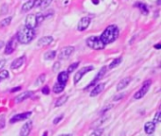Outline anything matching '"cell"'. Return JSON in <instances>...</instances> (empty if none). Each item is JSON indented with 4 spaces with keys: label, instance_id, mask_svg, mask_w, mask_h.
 <instances>
[{
    "label": "cell",
    "instance_id": "cell-15",
    "mask_svg": "<svg viewBox=\"0 0 161 136\" xmlns=\"http://www.w3.org/2000/svg\"><path fill=\"white\" fill-rule=\"evenodd\" d=\"M33 92L32 91H26L24 92V93L20 94L18 97H15V101L17 102V103H21V102H23L24 100L27 99V98H29L30 97L33 96Z\"/></svg>",
    "mask_w": 161,
    "mask_h": 136
},
{
    "label": "cell",
    "instance_id": "cell-19",
    "mask_svg": "<svg viewBox=\"0 0 161 136\" xmlns=\"http://www.w3.org/2000/svg\"><path fill=\"white\" fill-rule=\"evenodd\" d=\"M135 7H137L140 12L142 13L143 15H147L149 13V9H148V7H147L146 4H144V3H141V2H137L136 4H135Z\"/></svg>",
    "mask_w": 161,
    "mask_h": 136
},
{
    "label": "cell",
    "instance_id": "cell-33",
    "mask_svg": "<svg viewBox=\"0 0 161 136\" xmlns=\"http://www.w3.org/2000/svg\"><path fill=\"white\" fill-rule=\"evenodd\" d=\"M45 19V17L43 14V13H38L36 15V20H37V23L38 24H41L43 22V20Z\"/></svg>",
    "mask_w": 161,
    "mask_h": 136
},
{
    "label": "cell",
    "instance_id": "cell-32",
    "mask_svg": "<svg viewBox=\"0 0 161 136\" xmlns=\"http://www.w3.org/2000/svg\"><path fill=\"white\" fill-rule=\"evenodd\" d=\"M112 107H113V105H111V104H109V105H106V106L102 109V110L100 111V114L101 115H103V114H105L106 113H107V112H108L109 110H110V109H112Z\"/></svg>",
    "mask_w": 161,
    "mask_h": 136
},
{
    "label": "cell",
    "instance_id": "cell-25",
    "mask_svg": "<svg viewBox=\"0 0 161 136\" xmlns=\"http://www.w3.org/2000/svg\"><path fill=\"white\" fill-rule=\"evenodd\" d=\"M57 55V52L54 50H50V51H47L46 53H44L43 55V59L45 61H51V60H54L55 58H56Z\"/></svg>",
    "mask_w": 161,
    "mask_h": 136
},
{
    "label": "cell",
    "instance_id": "cell-29",
    "mask_svg": "<svg viewBox=\"0 0 161 136\" xmlns=\"http://www.w3.org/2000/svg\"><path fill=\"white\" fill-rule=\"evenodd\" d=\"M45 78H46L45 77V74H42L41 76H39V78H38V79L36 80V82H35L36 86H39V85L43 84L44 82V80H45Z\"/></svg>",
    "mask_w": 161,
    "mask_h": 136
},
{
    "label": "cell",
    "instance_id": "cell-20",
    "mask_svg": "<svg viewBox=\"0 0 161 136\" xmlns=\"http://www.w3.org/2000/svg\"><path fill=\"white\" fill-rule=\"evenodd\" d=\"M144 131L147 134H152L156 131V124L154 122H147L144 125Z\"/></svg>",
    "mask_w": 161,
    "mask_h": 136
},
{
    "label": "cell",
    "instance_id": "cell-40",
    "mask_svg": "<svg viewBox=\"0 0 161 136\" xmlns=\"http://www.w3.org/2000/svg\"><path fill=\"white\" fill-rule=\"evenodd\" d=\"M63 118V114H60V116H57L54 119V121H53V123L54 124H57V123H60V121H61V119Z\"/></svg>",
    "mask_w": 161,
    "mask_h": 136
},
{
    "label": "cell",
    "instance_id": "cell-12",
    "mask_svg": "<svg viewBox=\"0 0 161 136\" xmlns=\"http://www.w3.org/2000/svg\"><path fill=\"white\" fill-rule=\"evenodd\" d=\"M26 28H29L31 29H34L38 26L37 20H36V15L35 14H28L26 18Z\"/></svg>",
    "mask_w": 161,
    "mask_h": 136
},
{
    "label": "cell",
    "instance_id": "cell-9",
    "mask_svg": "<svg viewBox=\"0 0 161 136\" xmlns=\"http://www.w3.org/2000/svg\"><path fill=\"white\" fill-rule=\"evenodd\" d=\"M107 70H108V67H107V66H103V67L101 68V70L99 71V72H98V74L96 75V77L94 78V80H92L90 84H89V85H88V86H87L86 88H85V90H88V89H90V88H91V86H93V85H95V84H96V82H97V81H99V80H100L102 79V78L104 77V75H105L106 73H107Z\"/></svg>",
    "mask_w": 161,
    "mask_h": 136
},
{
    "label": "cell",
    "instance_id": "cell-28",
    "mask_svg": "<svg viewBox=\"0 0 161 136\" xmlns=\"http://www.w3.org/2000/svg\"><path fill=\"white\" fill-rule=\"evenodd\" d=\"M80 64L79 62H76V63H72L71 65H69V67H68V69H67V73L68 74H70V73H73L74 71L76 69V68L78 67V65Z\"/></svg>",
    "mask_w": 161,
    "mask_h": 136
},
{
    "label": "cell",
    "instance_id": "cell-24",
    "mask_svg": "<svg viewBox=\"0 0 161 136\" xmlns=\"http://www.w3.org/2000/svg\"><path fill=\"white\" fill-rule=\"evenodd\" d=\"M68 100V96L66 95H64V96L59 97L57 99L55 102V106L56 107H60V106H63V104H65Z\"/></svg>",
    "mask_w": 161,
    "mask_h": 136
},
{
    "label": "cell",
    "instance_id": "cell-10",
    "mask_svg": "<svg viewBox=\"0 0 161 136\" xmlns=\"http://www.w3.org/2000/svg\"><path fill=\"white\" fill-rule=\"evenodd\" d=\"M91 24V18L89 16H85L80 19V21L77 24V30L78 31H84L85 29L89 28Z\"/></svg>",
    "mask_w": 161,
    "mask_h": 136
},
{
    "label": "cell",
    "instance_id": "cell-1",
    "mask_svg": "<svg viewBox=\"0 0 161 136\" xmlns=\"http://www.w3.org/2000/svg\"><path fill=\"white\" fill-rule=\"evenodd\" d=\"M119 35H120V30L118 29V27L116 25H110L106 28L104 32L101 34L100 39L105 45H108V44L115 42L119 38Z\"/></svg>",
    "mask_w": 161,
    "mask_h": 136
},
{
    "label": "cell",
    "instance_id": "cell-44",
    "mask_svg": "<svg viewBox=\"0 0 161 136\" xmlns=\"http://www.w3.org/2000/svg\"><path fill=\"white\" fill-rule=\"evenodd\" d=\"M154 47H155L156 49H160L161 48V45H160V44H156V46H154Z\"/></svg>",
    "mask_w": 161,
    "mask_h": 136
},
{
    "label": "cell",
    "instance_id": "cell-8",
    "mask_svg": "<svg viewBox=\"0 0 161 136\" xmlns=\"http://www.w3.org/2000/svg\"><path fill=\"white\" fill-rule=\"evenodd\" d=\"M31 112H26V113H22V114H17L15 115H13V116L11 118V122L12 124H14L16 122H20V121H23V120H26V119L28 118L30 115H31Z\"/></svg>",
    "mask_w": 161,
    "mask_h": 136
},
{
    "label": "cell",
    "instance_id": "cell-41",
    "mask_svg": "<svg viewBox=\"0 0 161 136\" xmlns=\"http://www.w3.org/2000/svg\"><path fill=\"white\" fill-rule=\"evenodd\" d=\"M60 64L59 62L55 63L54 65H53V71H54V72H56V71L59 70V69H60Z\"/></svg>",
    "mask_w": 161,
    "mask_h": 136
},
{
    "label": "cell",
    "instance_id": "cell-35",
    "mask_svg": "<svg viewBox=\"0 0 161 136\" xmlns=\"http://www.w3.org/2000/svg\"><path fill=\"white\" fill-rule=\"evenodd\" d=\"M53 0H43V2H42V9H46L47 7H49L50 4L52 3Z\"/></svg>",
    "mask_w": 161,
    "mask_h": 136
},
{
    "label": "cell",
    "instance_id": "cell-16",
    "mask_svg": "<svg viewBox=\"0 0 161 136\" xmlns=\"http://www.w3.org/2000/svg\"><path fill=\"white\" fill-rule=\"evenodd\" d=\"M53 37L52 36H44L42 37L39 41H38L37 45L39 46H49L51 43L53 42Z\"/></svg>",
    "mask_w": 161,
    "mask_h": 136
},
{
    "label": "cell",
    "instance_id": "cell-11",
    "mask_svg": "<svg viewBox=\"0 0 161 136\" xmlns=\"http://www.w3.org/2000/svg\"><path fill=\"white\" fill-rule=\"evenodd\" d=\"M33 127V122L32 121H27L26 122V124H24L21 128V131H20V136H28L29 133L31 132Z\"/></svg>",
    "mask_w": 161,
    "mask_h": 136
},
{
    "label": "cell",
    "instance_id": "cell-27",
    "mask_svg": "<svg viewBox=\"0 0 161 136\" xmlns=\"http://www.w3.org/2000/svg\"><path fill=\"white\" fill-rule=\"evenodd\" d=\"M12 17H7V18L3 19L0 22V28H6V27L9 26L12 23Z\"/></svg>",
    "mask_w": 161,
    "mask_h": 136
},
{
    "label": "cell",
    "instance_id": "cell-22",
    "mask_svg": "<svg viewBox=\"0 0 161 136\" xmlns=\"http://www.w3.org/2000/svg\"><path fill=\"white\" fill-rule=\"evenodd\" d=\"M108 117V116H104V117H101V118H99L97 119L96 121H93V123H92L91 126H90V128L91 129H98V128H100V126L104 123V122L107 120Z\"/></svg>",
    "mask_w": 161,
    "mask_h": 136
},
{
    "label": "cell",
    "instance_id": "cell-37",
    "mask_svg": "<svg viewBox=\"0 0 161 136\" xmlns=\"http://www.w3.org/2000/svg\"><path fill=\"white\" fill-rule=\"evenodd\" d=\"M42 93L43 95H45V96H46V95H49L50 94V89H49V87L47 86V85H46V86H44L43 89H42Z\"/></svg>",
    "mask_w": 161,
    "mask_h": 136
},
{
    "label": "cell",
    "instance_id": "cell-49",
    "mask_svg": "<svg viewBox=\"0 0 161 136\" xmlns=\"http://www.w3.org/2000/svg\"><path fill=\"white\" fill-rule=\"evenodd\" d=\"M149 136H153V135H151V134H150V135H149Z\"/></svg>",
    "mask_w": 161,
    "mask_h": 136
},
{
    "label": "cell",
    "instance_id": "cell-36",
    "mask_svg": "<svg viewBox=\"0 0 161 136\" xmlns=\"http://www.w3.org/2000/svg\"><path fill=\"white\" fill-rule=\"evenodd\" d=\"M5 125H6L5 116H3V115H0V130L4 129L5 128Z\"/></svg>",
    "mask_w": 161,
    "mask_h": 136
},
{
    "label": "cell",
    "instance_id": "cell-3",
    "mask_svg": "<svg viewBox=\"0 0 161 136\" xmlns=\"http://www.w3.org/2000/svg\"><path fill=\"white\" fill-rule=\"evenodd\" d=\"M87 46L91 49L94 50H102L105 48L106 45L102 42V40L100 39V37L97 36H91L89 37L86 41Z\"/></svg>",
    "mask_w": 161,
    "mask_h": 136
},
{
    "label": "cell",
    "instance_id": "cell-18",
    "mask_svg": "<svg viewBox=\"0 0 161 136\" xmlns=\"http://www.w3.org/2000/svg\"><path fill=\"white\" fill-rule=\"evenodd\" d=\"M69 80V74L67 73V71H62L57 76V82L62 83V84H66V82Z\"/></svg>",
    "mask_w": 161,
    "mask_h": 136
},
{
    "label": "cell",
    "instance_id": "cell-48",
    "mask_svg": "<svg viewBox=\"0 0 161 136\" xmlns=\"http://www.w3.org/2000/svg\"><path fill=\"white\" fill-rule=\"evenodd\" d=\"M47 134H48V132H47V131H44V133H43V136H47Z\"/></svg>",
    "mask_w": 161,
    "mask_h": 136
},
{
    "label": "cell",
    "instance_id": "cell-23",
    "mask_svg": "<svg viewBox=\"0 0 161 136\" xmlns=\"http://www.w3.org/2000/svg\"><path fill=\"white\" fill-rule=\"evenodd\" d=\"M65 86H66V84H62V83H60V82H57L56 84L53 86V92L55 94H60L61 92H63V90L65 89Z\"/></svg>",
    "mask_w": 161,
    "mask_h": 136
},
{
    "label": "cell",
    "instance_id": "cell-43",
    "mask_svg": "<svg viewBox=\"0 0 161 136\" xmlns=\"http://www.w3.org/2000/svg\"><path fill=\"white\" fill-rule=\"evenodd\" d=\"M20 90H21V86H17V87L12 88V89L11 90V93H15V92L20 91Z\"/></svg>",
    "mask_w": 161,
    "mask_h": 136
},
{
    "label": "cell",
    "instance_id": "cell-50",
    "mask_svg": "<svg viewBox=\"0 0 161 136\" xmlns=\"http://www.w3.org/2000/svg\"><path fill=\"white\" fill-rule=\"evenodd\" d=\"M0 81H1V79H0Z\"/></svg>",
    "mask_w": 161,
    "mask_h": 136
},
{
    "label": "cell",
    "instance_id": "cell-13",
    "mask_svg": "<svg viewBox=\"0 0 161 136\" xmlns=\"http://www.w3.org/2000/svg\"><path fill=\"white\" fill-rule=\"evenodd\" d=\"M26 59V56H21V57L17 58V59H15L12 63L11 68H12V69H18V68H20L24 63H25Z\"/></svg>",
    "mask_w": 161,
    "mask_h": 136
},
{
    "label": "cell",
    "instance_id": "cell-17",
    "mask_svg": "<svg viewBox=\"0 0 161 136\" xmlns=\"http://www.w3.org/2000/svg\"><path fill=\"white\" fill-rule=\"evenodd\" d=\"M104 89H105V83H99V84H97L96 86L93 88V89L91 90L90 96L91 97H96V96H98L99 94H101L102 92L104 91Z\"/></svg>",
    "mask_w": 161,
    "mask_h": 136
},
{
    "label": "cell",
    "instance_id": "cell-34",
    "mask_svg": "<svg viewBox=\"0 0 161 136\" xmlns=\"http://www.w3.org/2000/svg\"><path fill=\"white\" fill-rule=\"evenodd\" d=\"M161 121V113L160 112H157V113L155 115V117H154V123L155 124H157V123H159V122Z\"/></svg>",
    "mask_w": 161,
    "mask_h": 136
},
{
    "label": "cell",
    "instance_id": "cell-30",
    "mask_svg": "<svg viewBox=\"0 0 161 136\" xmlns=\"http://www.w3.org/2000/svg\"><path fill=\"white\" fill-rule=\"evenodd\" d=\"M103 132H104V129L98 128V129H96V130H94L93 131H92L90 134V136H102Z\"/></svg>",
    "mask_w": 161,
    "mask_h": 136
},
{
    "label": "cell",
    "instance_id": "cell-46",
    "mask_svg": "<svg viewBox=\"0 0 161 136\" xmlns=\"http://www.w3.org/2000/svg\"><path fill=\"white\" fill-rule=\"evenodd\" d=\"M92 3H94L95 5H97L99 3V0H92Z\"/></svg>",
    "mask_w": 161,
    "mask_h": 136
},
{
    "label": "cell",
    "instance_id": "cell-42",
    "mask_svg": "<svg viewBox=\"0 0 161 136\" xmlns=\"http://www.w3.org/2000/svg\"><path fill=\"white\" fill-rule=\"evenodd\" d=\"M6 65V60H0V70L3 69Z\"/></svg>",
    "mask_w": 161,
    "mask_h": 136
},
{
    "label": "cell",
    "instance_id": "cell-5",
    "mask_svg": "<svg viewBox=\"0 0 161 136\" xmlns=\"http://www.w3.org/2000/svg\"><path fill=\"white\" fill-rule=\"evenodd\" d=\"M93 69H94V67H93V66H91V65H90V66L83 67V68H81V69L78 70L77 72L75 73L74 76V84H76V83L79 82V81L81 80L82 78L84 77V75H85V74H87V73H89V72H91V71H92Z\"/></svg>",
    "mask_w": 161,
    "mask_h": 136
},
{
    "label": "cell",
    "instance_id": "cell-7",
    "mask_svg": "<svg viewBox=\"0 0 161 136\" xmlns=\"http://www.w3.org/2000/svg\"><path fill=\"white\" fill-rule=\"evenodd\" d=\"M74 52V46H66L60 50V53L59 55L60 60H66Z\"/></svg>",
    "mask_w": 161,
    "mask_h": 136
},
{
    "label": "cell",
    "instance_id": "cell-38",
    "mask_svg": "<svg viewBox=\"0 0 161 136\" xmlns=\"http://www.w3.org/2000/svg\"><path fill=\"white\" fill-rule=\"evenodd\" d=\"M124 97V94H120V95H117V96H115L113 97V100L114 101H118L120 99H122V98Z\"/></svg>",
    "mask_w": 161,
    "mask_h": 136
},
{
    "label": "cell",
    "instance_id": "cell-26",
    "mask_svg": "<svg viewBox=\"0 0 161 136\" xmlns=\"http://www.w3.org/2000/svg\"><path fill=\"white\" fill-rule=\"evenodd\" d=\"M121 63H122V57H119V58H117V59H114L110 63V64L108 65V69H113V68H115L116 66H118Z\"/></svg>",
    "mask_w": 161,
    "mask_h": 136
},
{
    "label": "cell",
    "instance_id": "cell-31",
    "mask_svg": "<svg viewBox=\"0 0 161 136\" xmlns=\"http://www.w3.org/2000/svg\"><path fill=\"white\" fill-rule=\"evenodd\" d=\"M9 77V71L4 70V69H3L2 71H0V79H1V80H6V79H8Z\"/></svg>",
    "mask_w": 161,
    "mask_h": 136
},
{
    "label": "cell",
    "instance_id": "cell-39",
    "mask_svg": "<svg viewBox=\"0 0 161 136\" xmlns=\"http://www.w3.org/2000/svg\"><path fill=\"white\" fill-rule=\"evenodd\" d=\"M43 0H34V8H39L42 6Z\"/></svg>",
    "mask_w": 161,
    "mask_h": 136
},
{
    "label": "cell",
    "instance_id": "cell-47",
    "mask_svg": "<svg viewBox=\"0 0 161 136\" xmlns=\"http://www.w3.org/2000/svg\"><path fill=\"white\" fill-rule=\"evenodd\" d=\"M60 136H72V134H61Z\"/></svg>",
    "mask_w": 161,
    "mask_h": 136
},
{
    "label": "cell",
    "instance_id": "cell-4",
    "mask_svg": "<svg viewBox=\"0 0 161 136\" xmlns=\"http://www.w3.org/2000/svg\"><path fill=\"white\" fill-rule=\"evenodd\" d=\"M151 83H152V80H145L144 82H143V85L141 86V88H140V89L134 95L135 99H140V98H142L145 96V95L147 94V92H148V90H149L150 86H151Z\"/></svg>",
    "mask_w": 161,
    "mask_h": 136
},
{
    "label": "cell",
    "instance_id": "cell-45",
    "mask_svg": "<svg viewBox=\"0 0 161 136\" xmlns=\"http://www.w3.org/2000/svg\"><path fill=\"white\" fill-rule=\"evenodd\" d=\"M3 46H4V42H3V41H0V49L2 48Z\"/></svg>",
    "mask_w": 161,
    "mask_h": 136
},
{
    "label": "cell",
    "instance_id": "cell-14",
    "mask_svg": "<svg viewBox=\"0 0 161 136\" xmlns=\"http://www.w3.org/2000/svg\"><path fill=\"white\" fill-rule=\"evenodd\" d=\"M131 77H126L124 78L122 80H121L119 81V83L117 84V91H122L124 90V88H126L129 85V83L131 82Z\"/></svg>",
    "mask_w": 161,
    "mask_h": 136
},
{
    "label": "cell",
    "instance_id": "cell-2",
    "mask_svg": "<svg viewBox=\"0 0 161 136\" xmlns=\"http://www.w3.org/2000/svg\"><path fill=\"white\" fill-rule=\"evenodd\" d=\"M35 36H36L35 30L29 29V28H26V26H24L20 29L18 33H17L16 38L20 44L27 45V44H29L34 38H35Z\"/></svg>",
    "mask_w": 161,
    "mask_h": 136
},
{
    "label": "cell",
    "instance_id": "cell-6",
    "mask_svg": "<svg viewBox=\"0 0 161 136\" xmlns=\"http://www.w3.org/2000/svg\"><path fill=\"white\" fill-rule=\"evenodd\" d=\"M17 43H18V41H17L16 36L12 37V38L9 41L6 47H5V54L6 55H9V54H12L13 52H14V50L17 47Z\"/></svg>",
    "mask_w": 161,
    "mask_h": 136
},
{
    "label": "cell",
    "instance_id": "cell-21",
    "mask_svg": "<svg viewBox=\"0 0 161 136\" xmlns=\"http://www.w3.org/2000/svg\"><path fill=\"white\" fill-rule=\"evenodd\" d=\"M33 8H34V0H28V1H26L25 4L22 6L21 11L22 12H29L30 10H32Z\"/></svg>",
    "mask_w": 161,
    "mask_h": 136
}]
</instances>
